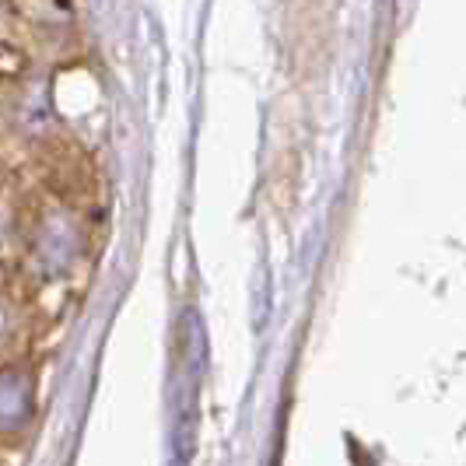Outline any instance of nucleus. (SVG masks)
Masks as SVG:
<instances>
[{"label": "nucleus", "instance_id": "2", "mask_svg": "<svg viewBox=\"0 0 466 466\" xmlns=\"http://www.w3.org/2000/svg\"><path fill=\"white\" fill-rule=\"evenodd\" d=\"M0 329H4V312H0Z\"/></svg>", "mask_w": 466, "mask_h": 466}, {"label": "nucleus", "instance_id": "1", "mask_svg": "<svg viewBox=\"0 0 466 466\" xmlns=\"http://www.w3.org/2000/svg\"><path fill=\"white\" fill-rule=\"evenodd\" d=\"M28 418V382L18 372H0V428H18Z\"/></svg>", "mask_w": 466, "mask_h": 466}]
</instances>
